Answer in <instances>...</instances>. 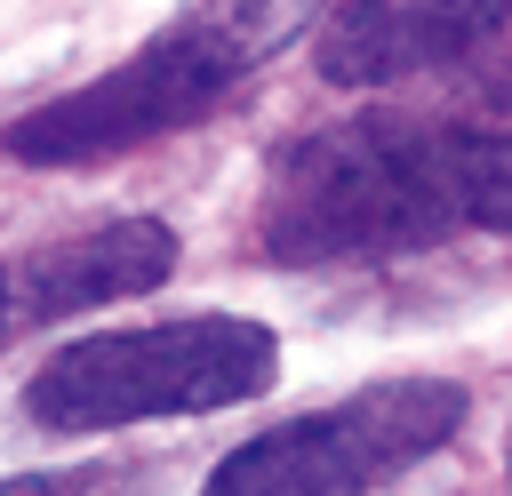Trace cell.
<instances>
[{
    "mask_svg": "<svg viewBox=\"0 0 512 496\" xmlns=\"http://www.w3.org/2000/svg\"><path fill=\"white\" fill-rule=\"evenodd\" d=\"M512 0H344L320 32V72L336 88H384L432 64H456L504 32Z\"/></svg>",
    "mask_w": 512,
    "mask_h": 496,
    "instance_id": "5b68a950",
    "label": "cell"
},
{
    "mask_svg": "<svg viewBox=\"0 0 512 496\" xmlns=\"http://www.w3.org/2000/svg\"><path fill=\"white\" fill-rule=\"evenodd\" d=\"M320 0H200L192 16H176L168 32H152L120 72L24 112L8 128V152L16 160H48V168H72V160H104V152H128V144H152L168 128H192L208 120L288 32L312 24Z\"/></svg>",
    "mask_w": 512,
    "mask_h": 496,
    "instance_id": "7a4b0ae2",
    "label": "cell"
},
{
    "mask_svg": "<svg viewBox=\"0 0 512 496\" xmlns=\"http://www.w3.org/2000/svg\"><path fill=\"white\" fill-rule=\"evenodd\" d=\"M0 312H8V272H0Z\"/></svg>",
    "mask_w": 512,
    "mask_h": 496,
    "instance_id": "ba28073f",
    "label": "cell"
},
{
    "mask_svg": "<svg viewBox=\"0 0 512 496\" xmlns=\"http://www.w3.org/2000/svg\"><path fill=\"white\" fill-rule=\"evenodd\" d=\"M280 376V344L256 320L200 312V320H160V328H120V336H80L64 344L24 408L48 432H120L144 416H200L256 400Z\"/></svg>",
    "mask_w": 512,
    "mask_h": 496,
    "instance_id": "3957f363",
    "label": "cell"
},
{
    "mask_svg": "<svg viewBox=\"0 0 512 496\" xmlns=\"http://www.w3.org/2000/svg\"><path fill=\"white\" fill-rule=\"evenodd\" d=\"M456 224H480V232L512 224L504 128L368 112V120L296 136L280 152L256 240L280 264H344V256L432 248Z\"/></svg>",
    "mask_w": 512,
    "mask_h": 496,
    "instance_id": "6da1fadb",
    "label": "cell"
},
{
    "mask_svg": "<svg viewBox=\"0 0 512 496\" xmlns=\"http://www.w3.org/2000/svg\"><path fill=\"white\" fill-rule=\"evenodd\" d=\"M456 424H464V392L448 376H392L232 448L200 496H368L400 464L432 456Z\"/></svg>",
    "mask_w": 512,
    "mask_h": 496,
    "instance_id": "277c9868",
    "label": "cell"
},
{
    "mask_svg": "<svg viewBox=\"0 0 512 496\" xmlns=\"http://www.w3.org/2000/svg\"><path fill=\"white\" fill-rule=\"evenodd\" d=\"M168 272H176V240H168V224L128 216V224H96V232L48 240V248L16 272L8 304H16L24 320H64V312H88V304L144 296V288H160Z\"/></svg>",
    "mask_w": 512,
    "mask_h": 496,
    "instance_id": "8992f818",
    "label": "cell"
},
{
    "mask_svg": "<svg viewBox=\"0 0 512 496\" xmlns=\"http://www.w3.org/2000/svg\"><path fill=\"white\" fill-rule=\"evenodd\" d=\"M0 496H144V480L120 464H72V472H16L0 480Z\"/></svg>",
    "mask_w": 512,
    "mask_h": 496,
    "instance_id": "52a82bcc",
    "label": "cell"
}]
</instances>
